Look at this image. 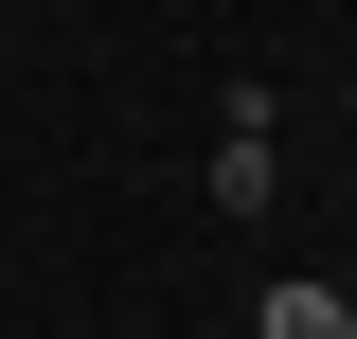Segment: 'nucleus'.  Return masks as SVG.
<instances>
[{
	"label": "nucleus",
	"instance_id": "1",
	"mask_svg": "<svg viewBox=\"0 0 357 339\" xmlns=\"http://www.w3.org/2000/svg\"><path fill=\"white\" fill-rule=\"evenodd\" d=\"M268 179H286V143H268V107H250V126L215 143V197H232V214H268Z\"/></svg>",
	"mask_w": 357,
	"mask_h": 339
},
{
	"label": "nucleus",
	"instance_id": "2",
	"mask_svg": "<svg viewBox=\"0 0 357 339\" xmlns=\"http://www.w3.org/2000/svg\"><path fill=\"white\" fill-rule=\"evenodd\" d=\"M250 322H268V339H340V286H268Z\"/></svg>",
	"mask_w": 357,
	"mask_h": 339
},
{
	"label": "nucleus",
	"instance_id": "3",
	"mask_svg": "<svg viewBox=\"0 0 357 339\" xmlns=\"http://www.w3.org/2000/svg\"><path fill=\"white\" fill-rule=\"evenodd\" d=\"M340 339H357V286H340Z\"/></svg>",
	"mask_w": 357,
	"mask_h": 339
}]
</instances>
